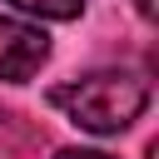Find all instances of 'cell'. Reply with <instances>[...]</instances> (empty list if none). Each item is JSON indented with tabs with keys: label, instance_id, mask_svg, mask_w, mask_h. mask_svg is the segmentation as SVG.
<instances>
[{
	"label": "cell",
	"instance_id": "obj_5",
	"mask_svg": "<svg viewBox=\"0 0 159 159\" xmlns=\"http://www.w3.org/2000/svg\"><path fill=\"white\" fill-rule=\"evenodd\" d=\"M134 10H139L144 20H154V15H159V5H154V0H134Z\"/></svg>",
	"mask_w": 159,
	"mask_h": 159
},
{
	"label": "cell",
	"instance_id": "obj_4",
	"mask_svg": "<svg viewBox=\"0 0 159 159\" xmlns=\"http://www.w3.org/2000/svg\"><path fill=\"white\" fill-rule=\"evenodd\" d=\"M55 159H109V154H99V149H60Z\"/></svg>",
	"mask_w": 159,
	"mask_h": 159
},
{
	"label": "cell",
	"instance_id": "obj_1",
	"mask_svg": "<svg viewBox=\"0 0 159 159\" xmlns=\"http://www.w3.org/2000/svg\"><path fill=\"white\" fill-rule=\"evenodd\" d=\"M50 104L60 114H70V124L89 129V134H119L129 129L144 104H149V84L129 70H94L84 80H70V84H55L50 89Z\"/></svg>",
	"mask_w": 159,
	"mask_h": 159
},
{
	"label": "cell",
	"instance_id": "obj_2",
	"mask_svg": "<svg viewBox=\"0 0 159 159\" xmlns=\"http://www.w3.org/2000/svg\"><path fill=\"white\" fill-rule=\"evenodd\" d=\"M50 60V35L25 20H0V84H25Z\"/></svg>",
	"mask_w": 159,
	"mask_h": 159
},
{
	"label": "cell",
	"instance_id": "obj_3",
	"mask_svg": "<svg viewBox=\"0 0 159 159\" xmlns=\"http://www.w3.org/2000/svg\"><path fill=\"white\" fill-rule=\"evenodd\" d=\"M10 5L25 15H40V20H75L84 10V0H10Z\"/></svg>",
	"mask_w": 159,
	"mask_h": 159
}]
</instances>
